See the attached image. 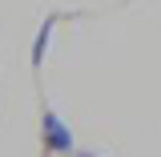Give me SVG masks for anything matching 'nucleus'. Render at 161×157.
I'll return each mask as SVG.
<instances>
[{
  "mask_svg": "<svg viewBox=\"0 0 161 157\" xmlns=\"http://www.w3.org/2000/svg\"><path fill=\"white\" fill-rule=\"evenodd\" d=\"M44 141H48L53 149H64V145H69V137H64V129L57 125V117H53V113L44 117Z\"/></svg>",
  "mask_w": 161,
  "mask_h": 157,
  "instance_id": "obj_1",
  "label": "nucleus"
}]
</instances>
